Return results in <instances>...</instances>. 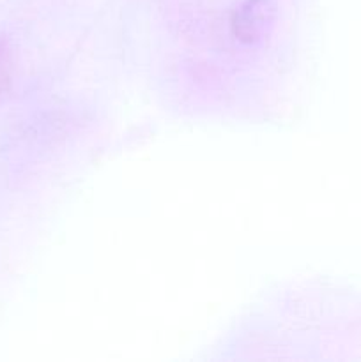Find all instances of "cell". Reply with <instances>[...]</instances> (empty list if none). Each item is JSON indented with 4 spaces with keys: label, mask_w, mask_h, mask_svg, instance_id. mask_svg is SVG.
Here are the masks:
<instances>
[{
    "label": "cell",
    "mask_w": 361,
    "mask_h": 362,
    "mask_svg": "<svg viewBox=\"0 0 361 362\" xmlns=\"http://www.w3.org/2000/svg\"><path fill=\"white\" fill-rule=\"evenodd\" d=\"M275 14L271 0H246L234 14V32L241 41H258L269 34L275 23Z\"/></svg>",
    "instance_id": "cell-1"
},
{
    "label": "cell",
    "mask_w": 361,
    "mask_h": 362,
    "mask_svg": "<svg viewBox=\"0 0 361 362\" xmlns=\"http://www.w3.org/2000/svg\"><path fill=\"white\" fill-rule=\"evenodd\" d=\"M11 81V59L7 49L0 42V94L7 88Z\"/></svg>",
    "instance_id": "cell-2"
}]
</instances>
